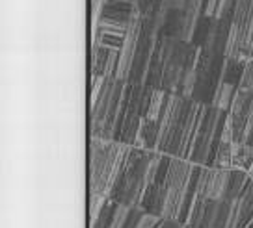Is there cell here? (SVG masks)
I'll list each match as a JSON object with an SVG mask.
<instances>
[{
	"label": "cell",
	"mask_w": 253,
	"mask_h": 228,
	"mask_svg": "<svg viewBox=\"0 0 253 228\" xmlns=\"http://www.w3.org/2000/svg\"><path fill=\"white\" fill-rule=\"evenodd\" d=\"M132 147L121 141L89 137V193H103L110 198Z\"/></svg>",
	"instance_id": "cell-1"
},
{
	"label": "cell",
	"mask_w": 253,
	"mask_h": 228,
	"mask_svg": "<svg viewBox=\"0 0 253 228\" xmlns=\"http://www.w3.org/2000/svg\"><path fill=\"white\" fill-rule=\"evenodd\" d=\"M151 154L153 152L149 150L132 147L110 195L114 202L125 204L128 208H138L142 204L143 193L147 189V167Z\"/></svg>",
	"instance_id": "cell-2"
},
{
	"label": "cell",
	"mask_w": 253,
	"mask_h": 228,
	"mask_svg": "<svg viewBox=\"0 0 253 228\" xmlns=\"http://www.w3.org/2000/svg\"><path fill=\"white\" fill-rule=\"evenodd\" d=\"M231 169H218L207 165L199 167L196 197L201 200H225L229 193Z\"/></svg>",
	"instance_id": "cell-3"
},
{
	"label": "cell",
	"mask_w": 253,
	"mask_h": 228,
	"mask_svg": "<svg viewBox=\"0 0 253 228\" xmlns=\"http://www.w3.org/2000/svg\"><path fill=\"white\" fill-rule=\"evenodd\" d=\"M235 200H207L201 228H227Z\"/></svg>",
	"instance_id": "cell-4"
},
{
	"label": "cell",
	"mask_w": 253,
	"mask_h": 228,
	"mask_svg": "<svg viewBox=\"0 0 253 228\" xmlns=\"http://www.w3.org/2000/svg\"><path fill=\"white\" fill-rule=\"evenodd\" d=\"M160 35L184 41V15H182V11H168L164 17V23H162Z\"/></svg>",
	"instance_id": "cell-5"
},
{
	"label": "cell",
	"mask_w": 253,
	"mask_h": 228,
	"mask_svg": "<svg viewBox=\"0 0 253 228\" xmlns=\"http://www.w3.org/2000/svg\"><path fill=\"white\" fill-rule=\"evenodd\" d=\"M250 182H252V176H250V171H248V169H244V167H235V169H231L227 198H229V200H238V198L244 195V191H246V188L250 186Z\"/></svg>",
	"instance_id": "cell-6"
},
{
	"label": "cell",
	"mask_w": 253,
	"mask_h": 228,
	"mask_svg": "<svg viewBox=\"0 0 253 228\" xmlns=\"http://www.w3.org/2000/svg\"><path fill=\"white\" fill-rule=\"evenodd\" d=\"M237 89H238V86H235V84L221 82L220 86H218V89H216V93H214V98L211 106L218 108V110L223 111V113H229L231 104H233L235 95H237Z\"/></svg>",
	"instance_id": "cell-7"
},
{
	"label": "cell",
	"mask_w": 253,
	"mask_h": 228,
	"mask_svg": "<svg viewBox=\"0 0 253 228\" xmlns=\"http://www.w3.org/2000/svg\"><path fill=\"white\" fill-rule=\"evenodd\" d=\"M128 26L130 23H121V21H116V19H110V17H103L101 23L97 26V32L91 33V37L99 35V33H106V35H118V37H126L128 33Z\"/></svg>",
	"instance_id": "cell-8"
},
{
	"label": "cell",
	"mask_w": 253,
	"mask_h": 228,
	"mask_svg": "<svg viewBox=\"0 0 253 228\" xmlns=\"http://www.w3.org/2000/svg\"><path fill=\"white\" fill-rule=\"evenodd\" d=\"M166 97H168V93L164 89L153 91V95H151V98H149V104H147V110H145V119H147V121L158 123L160 113H162L164 104H166Z\"/></svg>",
	"instance_id": "cell-9"
},
{
	"label": "cell",
	"mask_w": 253,
	"mask_h": 228,
	"mask_svg": "<svg viewBox=\"0 0 253 228\" xmlns=\"http://www.w3.org/2000/svg\"><path fill=\"white\" fill-rule=\"evenodd\" d=\"M212 167L218 169H233V145L229 143H218V149L214 152Z\"/></svg>",
	"instance_id": "cell-10"
},
{
	"label": "cell",
	"mask_w": 253,
	"mask_h": 228,
	"mask_svg": "<svg viewBox=\"0 0 253 228\" xmlns=\"http://www.w3.org/2000/svg\"><path fill=\"white\" fill-rule=\"evenodd\" d=\"M196 84H198V71H196V69H186L184 74H182L181 86H179L177 95L182 97V98H192L194 89H196Z\"/></svg>",
	"instance_id": "cell-11"
},
{
	"label": "cell",
	"mask_w": 253,
	"mask_h": 228,
	"mask_svg": "<svg viewBox=\"0 0 253 228\" xmlns=\"http://www.w3.org/2000/svg\"><path fill=\"white\" fill-rule=\"evenodd\" d=\"M108 200L110 198L103 193H89V227H93L95 221L99 219V215H101Z\"/></svg>",
	"instance_id": "cell-12"
},
{
	"label": "cell",
	"mask_w": 253,
	"mask_h": 228,
	"mask_svg": "<svg viewBox=\"0 0 253 228\" xmlns=\"http://www.w3.org/2000/svg\"><path fill=\"white\" fill-rule=\"evenodd\" d=\"M116 206H118V202H114L110 198V200L106 202V206L103 208L99 219L95 221V225L89 228H110V223H112V219H114V212H116Z\"/></svg>",
	"instance_id": "cell-13"
},
{
	"label": "cell",
	"mask_w": 253,
	"mask_h": 228,
	"mask_svg": "<svg viewBox=\"0 0 253 228\" xmlns=\"http://www.w3.org/2000/svg\"><path fill=\"white\" fill-rule=\"evenodd\" d=\"M130 212L132 208H128L125 204H118L116 206V212H114V219L110 223V228H125L126 221L130 217Z\"/></svg>",
	"instance_id": "cell-14"
},
{
	"label": "cell",
	"mask_w": 253,
	"mask_h": 228,
	"mask_svg": "<svg viewBox=\"0 0 253 228\" xmlns=\"http://www.w3.org/2000/svg\"><path fill=\"white\" fill-rule=\"evenodd\" d=\"M238 87L253 91V56H250L248 62L244 63V69H242V76H240Z\"/></svg>",
	"instance_id": "cell-15"
},
{
	"label": "cell",
	"mask_w": 253,
	"mask_h": 228,
	"mask_svg": "<svg viewBox=\"0 0 253 228\" xmlns=\"http://www.w3.org/2000/svg\"><path fill=\"white\" fill-rule=\"evenodd\" d=\"M160 221H162V217L153 215V213L143 212L142 217H140V223H138V227H136V228H157Z\"/></svg>",
	"instance_id": "cell-16"
},
{
	"label": "cell",
	"mask_w": 253,
	"mask_h": 228,
	"mask_svg": "<svg viewBox=\"0 0 253 228\" xmlns=\"http://www.w3.org/2000/svg\"><path fill=\"white\" fill-rule=\"evenodd\" d=\"M186 6V0H160V8L164 13L168 11H182Z\"/></svg>",
	"instance_id": "cell-17"
},
{
	"label": "cell",
	"mask_w": 253,
	"mask_h": 228,
	"mask_svg": "<svg viewBox=\"0 0 253 228\" xmlns=\"http://www.w3.org/2000/svg\"><path fill=\"white\" fill-rule=\"evenodd\" d=\"M143 210L138 206V208H132V212H130V217L126 221V227L125 228H136L138 227V223H140V217H142Z\"/></svg>",
	"instance_id": "cell-18"
},
{
	"label": "cell",
	"mask_w": 253,
	"mask_h": 228,
	"mask_svg": "<svg viewBox=\"0 0 253 228\" xmlns=\"http://www.w3.org/2000/svg\"><path fill=\"white\" fill-rule=\"evenodd\" d=\"M216 9H218V0H205V11H203V15L209 17V19H214L216 17Z\"/></svg>",
	"instance_id": "cell-19"
},
{
	"label": "cell",
	"mask_w": 253,
	"mask_h": 228,
	"mask_svg": "<svg viewBox=\"0 0 253 228\" xmlns=\"http://www.w3.org/2000/svg\"><path fill=\"white\" fill-rule=\"evenodd\" d=\"M157 228H186V225H182L181 221L177 219H162Z\"/></svg>",
	"instance_id": "cell-20"
},
{
	"label": "cell",
	"mask_w": 253,
	"mask_h": 228,
	"mask_svg": "<svg viewBox=\"0 0 253 228\" xmlns=\"http://www.w3.org/2000/svg\"><path fill=\"white\" fill-rule=\"evenodd\" d=\"M250 176H252V180H253V165H252V169H250Z\"/></svg>",
	"instance_id": "cell-21"
},
{
	"label": "cell",
	"mask_w": 253,
	"mask_h": 228,
	"mask_svg": "<svg viewBox=\"0 0 253 228\" xmlns=\"http://www.w3.org/2000/svg\"><path fill=\"white\" fill-rule=\"evenodd\" d=\"M252 56H253V50H252Z\"/></svg>",
	"instance_id": "cell-22"
}]
</instances>
